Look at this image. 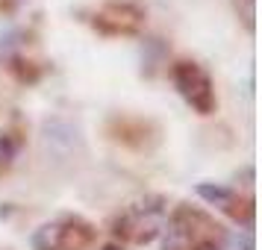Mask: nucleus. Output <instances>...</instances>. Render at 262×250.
Wrapping results in <instances>:
<instances>
[{
    "label": "nucleus",
    "instance_id": "nucleus-1",
    "mask_svg": "<svg viewBox=\"0 0 262 250\" xmlns=\"http://www.w3.org/2000/svg\"><path fill=\"white\" fill-rule=\"evenodd\" d=\"M224 244L227 236L221 224H215V218L201 209L180 206L168 221L162 250H224Z\"/></svg>",
    "mask_w": 262,
    "mask_h": 250
},
{
    "label": "nucleus",
    "instance_id": "nucleus-2",
    "mask_svg": "<svg viewBox=\"0 0 262 250\" xmlns=\"http://www.w3.org/2000/svg\"><path fill=\"white\" fill-rule=\"evenodd\" d=\"M97 230L83 218H59L41 224L30 236L33 250H89L95 244Z\"/></svg>",
    "mask_w": 262,
    "mask_h": 250
},
{
    "label": "nucleus",
    "instance_id": "nucleus-3",
    "mask_svg": "<svg viewBox=\"0 0 262 250\" xmlns=\"http://www.w3.org/2000/svg\"><path fill=\"white\" fill-rule=\"evenodd\" d=\"M174 85H177L180 97L189 103L198 115H212L218 106V97H215V85L212 77L203 71L198 62H177L174 65Z\"/></svg>",
    "mask_w": 262,
    "mask_h": 250
},
{
    "label": "nucleus",
    "instance_id": "nucleus-4",
    "mask_svg": "<svg viewBox=\"0 0 262 250\" xmlns=\"http://www.w3.org/2000/svg\"><path fill=\"white\" fill-rule=\"evenodd\" d=\"M144 27V9L130 0H109L95 12V30L103 36H136Z\"/></svg>",
    "mask_w": 262,
    "mask_h": 250
},
{
    "label": "nucleus",
    "instance_id": "nucleus-5",
    "mask_svg": "<svg viewBox=\"0 0 262 250\" xmlns=\"http://www.w3.org/2000/svg\"><path fill=\"white\" fill-rule=\"evenodd\" d=\"M118 226V236L124 241H133V244H147L154 241L156 233H159V212H154L150 206H133L130 212L115 221Z\"/></svg>",
    "mask_w": 262,
    "mask_h": 250
},
{
    "label": "nucleus",
    "instance_id": "nucleus-6",
    "mask_svg": "<svg viewBox=\"0 0 262 250\" xmlns=\"http://www.w3.org/2000/svg\"><path fill=\"white\" fill-rule=\"evenodd\" d=\"M198 194H201L206 203H212V206H218V209H224L227 203L233 200L236 191L224 189V186H212V183H201V186H198Z\"/></svg>",
    "mask_w": 262,
    "mask_h": 250
},
{
    "label": "nucleus",
    "instance_id": "nucleus-7",
    "mask_svg": "<svg viewBox=\"0 0 262 250\" xmlns=\"http://www.w3.org/2000/svg\"><path fill=\"white\" fill-rule=\"evenodd\" d=\"M18 147H21V142H18L15 135H9V132H0V168H9V165H12V159L18 156Z\"/></svg>",
    "mask_w": 262,
    "mask_h": 250
},
{
    "label": "nucleus",
    "instance_id": "nucleus-8",
    "mask_svg": "<svg viewBox=\"0 0 262 250\" xmlns=\"http://www.w3.org/2000/svg\"><path fill=\"white\" fill-rule=\"evenodd\" d=\"M100 250H124V247H121V244H115V241H112V244H103V247H100Z\"/></svg>",
    "mask_w": 262,
    "mask_h": 250
}]
</instances>
